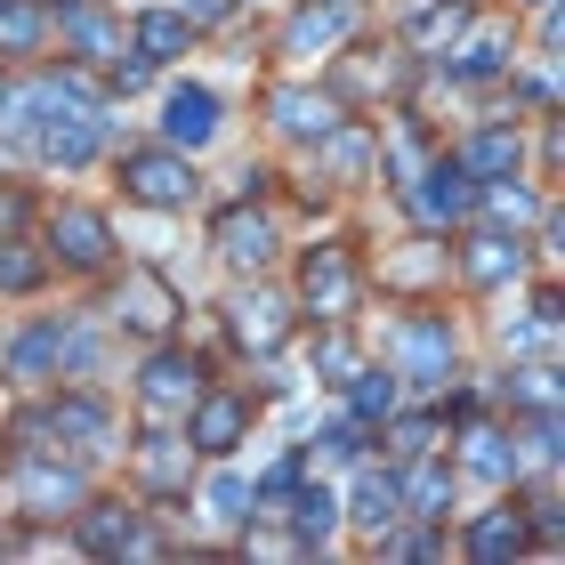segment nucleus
<instances>
[{"label": "nucleus", "instance_id": "nucleus-1", "mask_svg": "<svg viewBox=\"0 0 565 565\" xmlns=\"http://www.w3.org/2000/svg\"><path fill=\"white\" fill-rule=\"evenodd\" d=\"M388 364H396V380H413V388H445V372H452V331H445V316H404V323H388Z\"/></svg>", "mask_w": 565, "mask_h": 565}, {"label": "nucleus", "instance_id": "nucleus-2", "mask_svg": "<svg viewBox=\"0 0 565 565\" xmlns=\"http://www.w3.org/2000/svg\"><path fill=\"white\" fill-rule=\"evenodd\" d=\"M121 186H130L146 211H186L202 194V178L186 162V146H153V153H130V162H121Z\"/></svg>", "mask_w": 565, "mask_h": 565}, {"label": "nucleus", "instance_id": "nucleus-3", "mask_svg": "<svg viewBox=\"0 0 565 565\" xmlns=\"http://www.w3.org/2000/svg\"><path fill=\"white\" fill-rule=\"evenodd\" d=\"M138 396H146L153 420H178V413L202 396V364H194V355H153L146 380H138Z\"/></svg>", "mask_w": 565, "mask_h": 565}, {"label": "nucleus", "instance_id": "nucleus-4", "mask_svg": "<svg viewBox=\"0 0 565 565\" xmlns=\"http://www.w3.org/2000/svg\"><path fill=\"white\" fill-rule=\"evenodd\" d=\"M162 138L170 146H211L218 138V97L202 89V82H178L162 97Z\"/></svg>", "mask_w": 565, "mask_h": 565}, {"label": "nucleus", "instance_id": "nucleus-5", "mask_svg": "<svg viewBox=\"0 0 565 565\" xmlns=\"http://www.w3.org/2000/svg\"><path fill=\"white\" fill-rule=\"evenodd\" d=\"M477 202V186H469V170L460 162H436V170H413V211L428 218V226H452L460 211Z\"/></svg>", "mask_w": 565, "mask_h": 565}, {"label": "nucleus", "instance_id": "nucleus-6", "mask_svg": "<svg viewBox=\"0 0 565 565\" xmlns=\"http://www.w3.org/2000/svg\"><path fill=\"white\" fill-rule=\"evenodd\" d=\"M307 307H316V316H348V307H355L348 250H316V259H307Z\"/></svg>", "mask_w": 565, "mask_h": 565}, {"label": "nucleus", "instance_id": "nucleus-7", "mask_svg": "<svg viewBox=\"0 0 565 565\" xmlns=\"http://www.w3.org/2000/svg\"><path fill=\"white\" fill-rule=\"evenodd\" d=\"M49 243L65 250V267H106V250H114V235H106V218H97V211H57Z\"/></svg>", "mask_w": 565, "mask_h": 565}, {"label": "nucleus", "instance_id": "nucleus-8", "mask_svg": "<svg viewBox=\"0 0 565 565\" xmlns=\"http://www.w3.org/2000/svg\"><path fill=\"white\" fill-rule=\"evenodd\" d=\"M186 413H194V428H186V445H202V452H226V445H235V436H243V420H250V404H243V396H194Z\"/></svg>", "mask_w": 565, "mask_h": 565}, {"label": "nucleus", "instance_id": "nucleus-9", "mask_svg": "<svg viewBox=\"0 0 565 565\" xmlns=\"http://www.w3.org/2000/svg\"><path fill=\"white\" fill-rule=\"evenodd\" d=\"M460 275H469L477 291H501V282H518V275H525V250L509 243V235H484V243H469V259H460Z\"/></svg>", "mask_w": 565, "mask_h": 565}, {"label": "nucleus", "instance_id": "nucleus-10", "mask_svg": "<svg viewBox=\"0 0 565 565\" xmlns=\"http://www.w3.org/2000/svg\"><path fill=\"white\" fill-rule=\"evenodd\" d=\"M331 121H340L331 97H316V89H275V130L282 138H323Z\"/></svg>", "mask_w": 565, "mask_h": 565}, {"label": "nucleus", "instance_id": "nucleus-11", "mask_svg": "<svg viewBox=\"0 0 565 565\" xmlns=\"http://www.w3.org/2000/svg\"><path fill=\"white\" fill-rule=\"evenodd\" d=\"M218 250H226L235 267H267V259H275V226L250 218V211H226V218H218Z\"/></svg>", "mask_w": 565, "mask_h": 565}, {"label": "nucleus", "instance_id": "nucleus-12", "mask_svg": "<svg viewBox=\"0 0 565 565\" xmlns=\"http://www.w3.org/2000/svg\"><path fill=\"white\" fill-rule=\"evenodd\" d=\"M186 41H194V17H186V9H146V17H138V57H146V65H170Z\"/></svg>", "mask_w": 565, "mask_h": 565}, {"label": "nucleus", "instance_id": "nucleus-13", "mask_svg": "<svg viewBox=\"0 0 565 565\" xmlns=\"http://www.w3.org/2000/svg\"><path fill=\"white\" fill-rule=\"evenodd\" d=\"M235 340L259 348V355L282 348V299H275V291H243V299H235Z\"/></svg>", "mask_w": 565, "mask_h": 565}, {"label": "nucleus", "instance_id": "nucleus-14", "mask_svg": "<svg viewBox=\"0 0 565 565\" xmlns=\"http://www.w3.org/2000/svg\"><path fill=\"white\" fill-rule=\"evenodd\" d=\"M348 518L355 525H364V533H388L396 518H404V493H396V477H364V484H355V501H348Z\"/></svg>", "mask_w": 565, "mask_h": 565}, {"label": "nucleus", "instance_id": "nucleus-15", "mask_svg": "<svg viewBox=\"0 0 565 565\" xmlns=\"http://www.w3.org/2000/svg\"><path fill=\"white\" fill-rule=\"evenodd\" d=\"M24 501H33L41 518H65V509L82 501V469H24Z\"/></svg>", "mask_w": 565, "mask_h": 565}, {"label": "nucleus", "instance_id": "nucleus-16", "mask_svg": "<svg viewBox=\"0 0 565 565\" xmlns=\"http://www.w3.org/2000/svg\"><path fill=\"white\" fill-rule=\"evenodd\" d=\"M178 316V299H170V282H153V275H138L130 291H121V323H138V331H162Z\"/></svg>", "mask_w": 565, "mask_h": 565}, {"label": "nucleus", "instance_id": "nucleus-17", "mask_svg": "<svg viewBox=\"0 0 565 565\" xmlns=\"http://www.w3.org/2000/svg\"><path fill=\"white\" fill-rule=\"evenodd\" d=\"M138 460H146V484H153V493H178V484H186V445H178V436L153 428L146 445H138Z\"/></svg>", "mask_w": 565, "mask_h": 565}, {"label": "nucleus", "instance_id": "nucleus-18", "mask_svg": "<svg viewBox=\"0 0 565 565\" xmlns=\"http://www.w3.org/2000/svg\"><path fill=\"white\" fill-rule=\"evenodd\" d=\"M82 542H89V550H153V533H138L130 509H89Z\"/></svg>", "mask_w": 565, "mask_h": 565}, {"label": "nucleus", "instance_id": "nucleus-19", "mask_svg": "<svg viewBox=\"0 0 565 565\" xmlns=\"http://www.w3.org/2000/svg\"><path fill=\"white\" fill-rule=\"evenodd\" d=\"M525 550V525H518V509H484L477 533H469V557H518Z\"/></svg>", "mask_w": 565, "mask_h": 565}, {"label": "nucleus", "instance_id": "nucleus-20", "mask_svg": "<svg viewBox=\"0 0 565 565\" xmlns=\"http://www.w3.org/2000/svg\"><path fill=\"white\" fill-rule=\"evenodd\" d=\"M57 24H65V41L82 49V57H121V33H114V24L97 17V9H65Z\"/></svg>", "mask_w": 565, "mask_h": 565}, {"label": "nucleus", "instance_id": "nucleus-21", "mask_svg": "<svg viewBox=\"0 0 565 565\" xmlns=\"http://www.w3.org/2000/svg\"><path fill=\"white\" fill-rule=\"evenodd\" d=\"M396 493L413 501V518H445V509H452V477H445V469H436V460H428V469L396 477Z\"/></svg>", "mask_w": 565, "mask_h": 565}, {"label": "nucleus", "instance_id": "nucleus-22", "mask_svg": "<svg viewBox=\"0 0 565 565\" xmlns=\"http://www.w3.org/2000/svg\"><path fill=\"white\" fill-rule=\"evenodd\" d=\"M460 170H469V178H509V170H518V130H484L469 153H460Z\"/></svg>", "mask_w": 565, "mask_h": 565}, {"label": "nucleus", "instance_id": "nucleus-23", "mask_svg": "<svg viewBox=\"0 0 565 565\" xmlns=\"http://www.w3.org/2000/svg\"><path fill=\"white\" fill-rule=\"evenodd\" d=\"M291 518H299V542L316 550V542H331V525H340V501L323 493V484H299V501H291Z\"/></svg>", "mask_w": 565, "mask_h": 565}, {"label": "nucleus", "instance_id": "nucleus-24", "mask_svg": "<svg viewBox=\"0 0 565 565\" xmlns=\"http://www.w3.org/2000/svg\"><path fill=\"white\" fill-rule=\"evenodd\" d=\"M49 364H57V323H33V331L9 348V380H41Z\"/></svg>", "mask_w": 565, "mask_h": 565}, {"label": "nucleus", "instance_id": "nucleus-25", "mask_svg": "<svg viewBox=\"0 0 565 565\" xmlns=\"http://www.w3.org/2000/svg\"><path fill=\"white\" fill-rule=\"evenodd\" d=\"M348 33V0H331V9H307L299 24H291V57H307V49H331Z\"/></svg>", "mask_w": 565, "mask_h": 565}, {"label": "nucleus", "instance_id": "nucleus-26", "mask_svg": "<svg viewBox=\"0 0 565 565\" xmlns=\"http://www.w3.org/2000/svg\"><path fill=\"white\" fill-rule=\"evenodd\" d=\"M469 469H477L484 484H509V477H518V452H509V436L477 428V436H469Z\"/></svg>", "mask_w": 565, "mask_h": 565}, {"label": "nucleus", "instance_id": "nucleus-27", "mask_svg": "<svg viewBox=\"0 0 565 565\" xmlns=\"http://www.w3.org/2000/svg\"><path fill=\"white\" fill-rule=\"evenodd\" d=\"M355 420H388L396 413V372H355Z\"/></svg>", "mask_w": 565, "mask_h": 565}, {"label": "nucleus", "instance_id": "nucleus-28", "mask_svg": "<svg viewBox=\"0 0 565 565\" xmlns=\"http://www.w3.org/2000/svg\"><path fill=\"white\" fill-rule=\"evenodd\" d=\"M501 65H509V41H501V33H477V41L452 57V73H460V82H484V73H501Z\"/></svg>", "mask_w": 565, "mask_h": 565}, {"label": "nucleus", "instance_id": "nucleus-29", "mask_svg": "<svg viewBox=\"0 0 565 565\" xmlns=\"http://www.w3.org/2000/svg\"><path fill=\"white\" fill-rule=\"evenodd\" d=\"M211 518H226V525L259 518V501H250V484H243V477H211Z\"/></svg>", "mask_w": 565, "mask_h": 565}, {"label": "nucleus", "instance_id": "nucleus-30", "mask_svg": "<svg viewBox=\"0 0 565 565\" xmlns=\"http://www.w3.org/2000/svg\"><path fill=\"white\" fill-rule=\"evenodd\" d=\"M41 24H49V9H9V0H0V41L9 49H33Z\"/></svg>", "mask_w": 565, "mask_h": 565}, {"label": "nucleus", "instance_id": "nucleus-31", "mask_svg": "<svg viewBox=\"0 0 565 565\" xmlns=\"http://www.w3.org/2000/svg\"><path fill=\"white\" fill-rule=\"evenodd\" d=\"M355 452H364V420H340L316 436V460H355Z\"/></svg>", "mask_w": 565, "mask_h": 565}, {"label": "nucleus", "instance_id": "nucleus-32", "mask_svg": "<svg viewBox=\"0 0 565 565\" xmlns=\"http://www.w3.org/2000/svg\"><path fill=\"white\" fill-rule=\"evenodd\" d=\"M33 275H41V259H33L24 243H9V250H0V291H33Z\"/></svg>", "mask_w": 565, "mask_h": 565}, {"label": "nucleus", "instance_id": "nucleus-33", "mask_svg": "<svg viewBox=\"0 0 565 565\" xmlns=\"http://www.w3.org/2000/svg\"><path fill=\"white\" fill-rule=\"evenodd\" d=\"M477 202H484V211H493V218H509V226H518V218H533V194H518V186H509V178H501V186H484Z\"/></svg>", "mask_w": 565, "mask_h": 565}, {"label": "nucleus", "instance_id": "nucleus-34", "mask_svg": "<svg viewBox=\"0 0 565 565\" xmlns=\"http://www.w3.org/2000/svg\"><path fill=\"white\" fill-rule=\"evenodd\" d=\"M452 24H460V9H428V17L413 24V41H420V49H436V41H452Z\"/></svg>", "mask_w": 565, "mask_h": 565}, {"label": "nucleus", "instance_id": "nucleus-35", "mask_svg": "<svg viewBox=\"0 0 565 565\" xmlns=\"http://www.w3.org/2000/svg\"><path fill=\"white\" fill-rule=\"evenodd\" d=\"M323 372L331 380H355V348L348 340H323Z\"/></svg>", "mask_w": 565, "mask_h": 565}, {"label": "nucleus", "instance_id": "nucleus-36", "mask_svg": "<svg viewBox=\"0 0 565 565\" xmlns=\"http://www.w3.org/2000/svg\"><path fill=\"white\" fill-rule=\"evenodd\" d=\"M525 460H557V420H550V413L533 420V445H525Z\"/></svg>", "mask_w": 565, "mask_h": 565}, {"label": "nucleus", "instance_id": "nucleus-37", "mask_svg": "<svg viewBox=\"0 0 565 565\" xmlns=\"http://www.w3.org/2000/svg\"><path fill=\"white\" fill-rule=\"evenodd\" d=\"M428 275H436V250L428 243L413 250V259H396V282H428Z\"/></svg>", "mask_w": 565, "mask_h": 565}, {"label": "nucleus", "instance_id": "nucleus-38", "mask_svg": "<svg viewBox=\"0 0 565 565\" xmlns=\"http://www.w3.org/2000/svg\"><path fill=\"white\" fill-rule=\"evenodd\" d=\"M428 436H436L428 420H404V428H396V452H413V460H420V452H428Z\"/></svg>", "mask_w": 565, "mask_h": 565}, {"label": "nucleus", "instance_id": "nucleus-39", "mask_svg": "<svg viewBox=\"0 0 565 565\" xmlns=\"http://www.w3.org/2000/svg\"><path fill=\"white\" fill-rule=\"evenodd\" d=\"M186 17H226V0H186Z\"/></svg>", "mask_w": 565, "mask_h": 565}, {"label": "nucleus", "instance_id": "nucleus-40", "mask_svg": "<svg viewBox=\"0 0 565 565\" xmlns=\"http://www.w3.org/2000/svg\"><path fill=\"white\" fill-rule=\"evenodd\" d=\"M0 226H17V194H0Z\"/></svg>", "mask_w": 565, "mask_h": 565}, {"label": "nucleus", "instance_id": "nucleus-41", "mask_svg": "<svg viewBox=\"0 0 565 565\" xmlns=\"http://www.w3.org/2000/svg\"><path fill=\"white\" fill-rule=\"evenodd\" d=\"M533 9H550V0H533Z\"/></svg>", "mask_w": 565, "mask_h": 565}]
</instances>
